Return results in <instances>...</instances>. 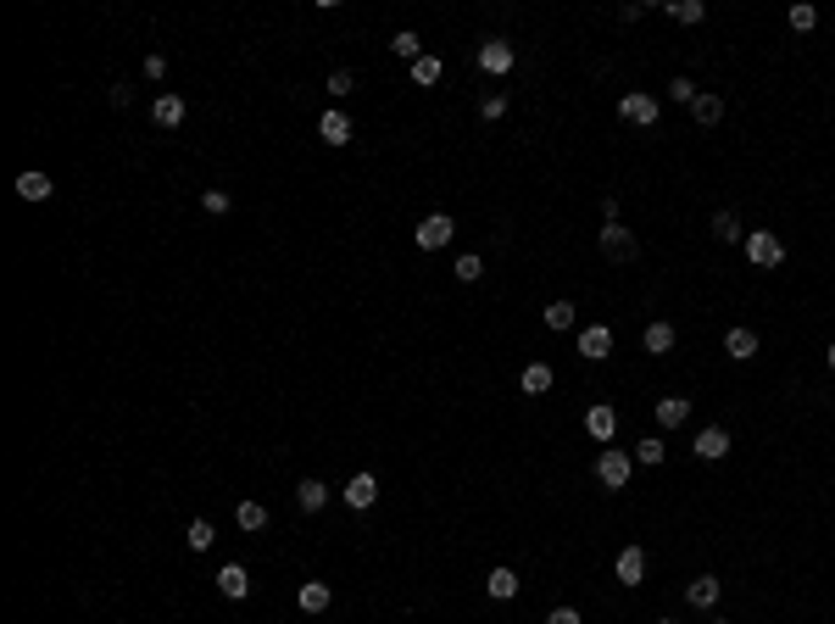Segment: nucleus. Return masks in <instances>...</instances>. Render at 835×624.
Listing matches in <instances>:
<instances>
[{"mask_svg":"<svg viewBox=\"0 0 835 624\" xmlns=\"http://www.w3.org/2000/svg\"><path fill=\"white\" fill-rule=\"evenodd\" d=\"M719 624H724V619H719Z\"/></svg>","mask_w":835,"mask_h":624,"instance_id":"43","label":"nucleus"},{"mask_svg":"<svg viewBox=\"0 0 835 624\" xmlns=\"http://www.w3.org/2000/svg\"><path fill=\"white\" fill-rule=\"evenodd\" d=\"M696 95H702V90H696V78H685V73L674 78V84H668V100H680V107H691Z\"/></svg>","mask_w":835,"mask_h":624,"instance_id":"35","label":"nucleus"},{"mask_svg":"<svg viewBox=\"0 0 835 624\" xmlns=\"http://www.w3.org/2000/svg\"><path fill=\"white\" fill-rule=\"evenodd\" d=\"M513 61H518V56H513V45H507V39H485V45H479V68H485L490 78L513 73Z\"/></svg>","mask_w":835,"mask_h":624,"instance_id":"9","label":"nucleus"},{"mask_svg":"<svg viewBox=\"0 0 835 624\" xmlns=\"http://www.w3.org/2000/svg\"><path fill=\"white\" fill-rule=\"evenodd\" d=\"M824 363H830V373H835V340H830V351H824Z\"/></svg>","mask_w":835,"mask_h":624,"instance_id":"41","label":"nucleus"},{"mask_svg":"<svg viewBox=\"0 0 835 624\" xmlns=\"http://www.w3.org/2000/svg\"><path fill=\"white\" fill-rule=\"evenodd\" d=\"M390 51H395V56H407V61H418V56H424V39H418L412 28H402V34L390 39Z\"/></svg>","mask_w":835,"mask_h":624,"instance_id":"32","label":"nucleus"},{"mask_svg":"<svg viewBox=\"0 0 835 624\" xmlns=\"http://www.w3.org/2000/svg\"><path fill=\"white\" fill-rule=\"evenodd\" d=\"M184 540H190V552H206L218 540V530L206 524V518H190V530H184Z\"/></svg>","mask_w":835,"mask_h":624,"instance_id":"31","label":"nucleus"},{"mask_svg":"<svg viewBox=\"0 0 835 624\" xmlns=\"http://www.w3.org/2000/svg\"><path fill=\"white\" fill-rule=\"evenodd\" d=\"M518 385H524V396H546V390L557 385V373H552V363H524V373H518Z\"/></svg>","mask_w":835,"mask_h":624,"instance_id":"11","label":"nucleus"},{"mask_svg":"<svg viewBox=\"0 0 835 624\" xmlns=\"http://www.w3.org/2000/svg\"><path fill=\"white\" fill-rule=\"evenodd\" d=\"M601 252H608L613 262H635L640 257V240L624 223H601Z\"/></svg>","mask_w":835,"mask_h":624,"instance_id":"4","label":"nucleus"},{"mask_svg":"<svg viewBox=\"0 0 835 624\" xmlns=\"http://www.w3.org/2000/svg\"><path fill=\"white\" fill-rule=\"evenodd\" d=\"M691 117H696V129H713V123H724V95L702 90V95L691 100Z\"/></svg>","mask_w":835,"mask_h":624,"instance_id":"14","label":"nucleus"},{"mask_svg":"<svg viewBox=\"0 0 835 624\" xmlns=\"http://www.w3.org/2000/svg\"><path fill=\"white\" fill-rule=\"evenodd\" d=\"M674 340H680V329L668 324V318H657V324H646V335H640V346L652 351V357H668V351H674Z\"/></svg>","mask_w":835,"mask_h":624,"instance_id":"12","label":"nucleus"},{"mask_svg":"<svg viewBox=\"0 0 835 624\" xmlns=\"http://www.w3.org/2000/svg\"><path fill=\"white\" fill-rule=\"evenodd\" d=\"M329 602H334V591L323 580H301V613H329Z\"/></svg>","mask_w":835,"mask_h":624,"instance_id":"22","label":"nucleus"},{"mask_svg":"<svg viewBox=\"0 0 835 624\" xmlns=\"http://www.w3.org/2000/svg\"><path fill=\"white\" fill-rule=\"evenodd\" d=\"M613 574H618V586H646V547H624L618 552V564H613Z\"/></svg>","mask_w":835,"mask_h":624,"instance_id":"8","label":"nucleus"},{"mask_svg":"<svg viewBox=\"0 0 835 624\" xmlns=\"http://www.w3.org/2000/svg\"><path fill=\"white\" fill-rule=\"evenodd\" d=\"M441 78H446V61H441V56L424 51V56L412 61V84H441Z\"/></svg>","mask_w":835,"mask_h":624,"instance_id":"26","label":"nucleus"},{"mask_svg":"<svg viewBox=\"0 0 835 624\" xmlns=\"http://www.w3.org/2000/svg\"><path fill=\"white\" fill-rule=\"evenodd\" d=\"M546 624H584V619H579V608H552Z\"/></svg>","mask_w":835,"mask_h":624,"instance_id":"39","label":"nucleus"},{"mask_svg":"<svg viewBox=\"0 0 835 624\" xmlns=\"http://www.w3.org/2000/svg\"><path fill=\"white\" fill-rule=\"evenodd\" d=\"M373 496H379V480H373V474H351L346 480V508H373Z\"/></svg>","mask_w":835,"mask_h":624,"instance_id":"16","label":"nucleus"},{"mask_svg":"<svg viewBox=\"0 0 835 624\" xmlns=\"http://www.w3.org/2000/svg\"><path fill=\"white\" fill-rule=\"evenodd\" d=\"M657 624H680V619H657Z\"/></svg>","mask_w":835,"mask_h":624,"instance_id":"42","label":"nucleus"},{"mask_svg":"<svg viewBox=\"0 0 835 624\" xmlns=\"http://www.w3.org/2000/svg\"><path fill=\"white\" fill-rule=\"evenodd\" d=\"M584 429H591L596 441H613V435H618V407H613V402L584 407Z\"/></svg>","mask_w":835,"mask_h":624,"instance_id":"10","label":"nucleus"},{"mask_svg":"<svg viewBox=\"0 0 835 624\" xmlns=\"http://www.w3.org/2000/svg\"><path fill=\"white\" fill-rule=\"evenodd\" d=\"M746 262L752 268H780L785 262V240L775 235V228H752L746 235Z\"/></svg>","mask_w":835,"mask_h":624,"instance_id":"2","label":"nucleus"},{"mask_svg":"<svg viewBox=\"0 0 835 624\" xmlns=\"http://www.w3.org/2000/svg\"><path fill=\"white\" fill-rule=\"evenodd\" d=\"M479 117H485V123L507 117V95H485V100H479Z\"/></svg>","mask_w":835,"mask_h":624,"instance_id":"38","label":"nucleus"},{"mask_svg":"<svg viewBox=\"0 0 835 624\" xmlns=\"http://www.w3.org/2000/svg\"><path fill=\"white\" fill-rule=\"evenodd\" d=\"M351 90H357V78H351L346 68H334V73H329V95H334V100H346Z\"/></svg>","mask_w":835,"mask_h":624,"instance_id":"37","label":"nucleus"},{"mask_svg":"<svg viewBox=\"0 0 835 624\" xmlns=\"http://www.w3.org/2000/svg\"><path fill=\"white\" fill-rule=\"evenodd\" d=\"M691 452H696V463H719V457H729V429H719V424H707V429H696V441H691Z\"/></svg>","mask_w":835,"mask_h":624,"instance_id":"7","label":"nucleus"},{"mask_svg":"<svg viewBox=\"0 0 835 624\" xmlns=\"http://www.w3.org/2000/svg\"><path fill=\"white\" fill-rule=\"evenodd\" d=\"M451 274L463 279V284H479V279H485V262H479V257L468 252V257H457V262H451Z\"/></svg>","mask_w":835,"mask_h":624,"instance_id":"33","label":"nucleus"},{"mask_svg":"<svg viewBox=\"0 0 835 624\" xmlns=\"http://www.w3.org/2000/svg\"><path fill=\"white\" fill-rule=\"evenodd\" d=\"M162 73H167V56L151 51V56H145V78H162Z\"/></svg>","mask_w":835,"mask_h":624,"instance_id":"40","label":"nucleus"},{"mask_svg":"<svg viewBox=\"0 0 835 624\" xmlns=\"http://www.w3.org/2000/svg\"><path fill=\"white\" fill-rule=\"evenodd\" d=\"M579 357H584V363H608V357H613V329H608V324L579 329Z\"/></svg>","mask_w":835,"mask_h":624,"instance_id":"6","label":"nucleus"},{"mask_svg":"<svg viewBox=\"0 0 835 624\" xmlns=\"http://www.w3.org/2000/svg\"><path fill=\"white\" fill-rule=\"evenodd\" d=\"M296 502H301V513H318V508L329 502V485H323V480H301V485H296Z\"/></svg>","mask_w":835,"mask_h":624,"instance_id":"28","label":"nucleus"},{"mask_svg":"<svg viewBox=\"0 0 835 624\" xmlns=\"http://www.w3.org/2000/svg\"><path fill=\"white\" fill-rule=\"evenodd\" d=\"M51 190H56V184H51V173H39V168L17 173V196H23V201H45Z\"/></svg>","mask_w":835,"mask_h":624,"instance_id":"20","label":"nucleus"},{"mask_svg":"<svg viewBox=\"0 0 835 624\" xmlns=\"http://www.w3.org/2000/svg\"><path fill=\"white\" fill-rule=\"evenodd\" d=\"M791 28H797V34H813V28H819V12H813L807 0H797V6H791Z\"/></svg>","mask_w":835,"mask_h":624,"instance_id":"34","label":"nucleus"},{"mask_svg":"<svg viewBox=\"0 0 835 624\" xmlns=\"http://www.w3.org/2000/svg\"><path fill=\"white\" fill-rule=\"evenodd\" d=\"M668 17H674V23H685V28H696L702 17H707V0H668L663 6Z\"/></svg>","mask_w":835,"mask_h":624,"instance_id":"25","label":"nucleus"},{"mask_svg":"<svg viewBox=\"0 0 835 624\" xmlns=\"http://www.w3.org/2000/svg\"><path fill=\"white\" fill-rule=\"evenodd\" d=\"M518 586H524V580H518L513 569H490V574H485V591H490L496 602H513V596H518Z\"/></svg>","mask_w":835,"mask_h":624,"instance_id":"23","label":"nucleus"},{"mask_svg":"<svg viewBox=\"0 0 835 624\" xmlns=\"http://www.w3.org/2000/svg\"><path fill=\"white\" fill-rule=\"evenodd\" d=\"M685 419H691V402L685 396H663L657 402V429H680Z\"/></svg>","mask_w":835,"mask_h":624,"instance_id":"21","label":"nucleus"},{"mask_svg":"<svg viewBox=\"0 0 835 624\" xmlns=\"http://www.w3.org/2000/svg\"><path fill=\"white\" fill-rule=\"evenodd\" d=\"M713 235H719V240H729V245H736V240H746V235H741V212H729V206H719V212H713Z\"/></svg>","mask_w":835,"mask_h":624,"instance_id":"29","label":"nucleus"},{"mask_svg":"<svg viewBox=\"0 0 835 624\" xmlns=\"http://www.w3.org/2000/svg\"><path fill=\"white\" fill-rule=\"evenodd\" d=\"M235 518H240V530H245V535L267 530V508H262V502H240V508H235Z\"/></svg>","mask_w":835,"mask_h":624,"instance_id":"30","label":"nucleus"},{"mask_svg":"<svg viewBox=\"0 0 835 624\" xmlns=\"http://www.w3.org/2000/svg\"><path fill=\"white\" fill-rule=\"evenodd\" d=\"M574 318H579V307H574V301H546V312H540V324H546L552 335H569Z\"/></svg>","mask_w":835,"mask_h":624,"instance_id":"15","label":"nucleus"},{"mask_svg":"<svg viewBox=\"0 0 835 624\" xmlns=\"http://www.w3.org/2000/svg\"><path fill=\"white\" fill-rule=\"evenodd\" d=\"M318 134H323V145H351V117L346 112H323Z\"/></svg>","mask_w":835,"mask_h":624,"instance_id":"18","label":"nucleus"},{"mask_svg":"<svg viewBox=\"0 0 835 624\" xmlns=\"http://www.w3.org/2000/svg\"><path fill=\"white\" fill-rule=\"evenodd\" d=\"M630 474H635V457L630 452H618V446H601L596 452V480L608 485V491H624V485H630Z\"/></svg>","mask_w":835,"mask_h":624,"instance_id":"1","label":"nucleus"},{"mask_svg":"<svg viewBox=\"0 0 835 624\" xmlns=\"http://www.w3.org/2000/svg\"><path fill=\"white\" fill-rule=\"evenodd\" d=\"M218 591L240 602V596L250 591V574H245V564H223V569H218Z\"/></svg>","mask_w":835,"mask_h":624,"instance_id":"19","label":"nucleus"},{"mask_svg":"<svg viewBox=\"0 0 835 624\" xmlns=\"http://www.w3.org/2000/svg\"><path fill=\"white\" fill-rule=\"evenodd\" d=\"M719 591H724V586H719L713 574H696L691 586H685V602H691V608H713V602H719Z\"/></svg>","mask_w":835,"mask_h":624,"instance_id":"17","label":"nucleus"},{"mask_svg":"<svg viewBox=\"0 0 835 624\" xmlns=\"http://www.w3.org/2000/svg\"><path fill=\"white\" fill-rule=\"evenodd\" d=\"M635 463H646V468H663V457H668V446H663V435H646V441H635Z\"/></svg>","mask_w":835,"mask_h":624,"instance_id":"27","label":"nucleus"},{"mask_svg":"<svg viewBox=\"0 0 835 624\" xmlns=\"http://www.w3.org/2000/svg\"><path fill=\"white\" fill-rule=\"evenodd\" d=\"M451 235H457V223L446 218V212H429L424 223L412 228V240H418V252H441V245H451Z\"/></svg>","mask_w":835,"mask_h":624,"instance_id":"3","label":"nucleus"},{"mask_svg":"<svg viewBox=\"0 0 835 624\" xmlns=\"http://www.w3.org/2000/svg\"><path fill=\"white\" fill-rule=\"evenodd\" d=\"M201 206H206V212H212V218H223L228 206H235V196H228V190H218V184H212V190L201 196Z\"/></svg>","mask_w":835,"mask_h":624,"instance_id":"36","label":"nucleus"},{"mask_svg":"<svg viewBox=\"0 0 835 624\" xmlns=\"http://www.w3.org/2000/svg\"><path fill=\"white\" fill-rule=\"evenodd\" d=\"M618 117L635 123V129H652V123H657V100L646 95V90H630V95L618 100Z\"/></svg>","mask_w":835,"mask_h":624,"instance_id":"5","label":"nucleus"},{"mask_svg":"<svg viewBox=\"0 0 835 624\" xmlns=\"http://www.w3.org/2000/svg\"><path fill=\"white\" fill-rule=\"evenodd\" d=\"M151 117H156V129H179V123H184V95L162 90V95L151 100Z\"/></svg>","mask_w":835,"mask_h":624,"instance_id":"13","label":"nucleus"},{"mask_svg":"<svg viewBox=\"0 0 835 624\" xmlns=\"http://www.w3.org/2000/svg\"><path fill=\"white\" fill-rule=\"evenodd\" d=\"M724 351H729L736 363H752V357H758V335H752V329H729V335H724Z\"/></svg>","mask_w":835,"mask_h":624,"instance_id":"24","label":"nucleus"}]
</instances>
